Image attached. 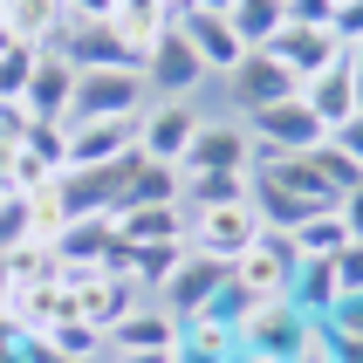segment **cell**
Here are the masks:
<instances>
[{
    "label": "cell",
    "instance_id": "cell-1",
    "mask_svg": "<svg viewBox=\"0 0 363 363\" xmlns=\"http://www.w3.org/2000/svg\"><path fill=\"white\" fill-rule=\"evenodd\" d=\"M240 123H247V138H254V151H281V158L315 151V144L329 138L323 117L302 103V89H295V96H281V103H267V110H247Z\"/></svg>",
    "mask_w": 363,
    "mask_h": 363
},
{
    "label": "cell",
    "instance_id": "cell-2",
    "mask_svg": "<svg viewBox=\"0 0 363 363\" xmlns=\"http://www.w3.org/2000/svg\"><path fill=\"white\" fill-rule=\"evenodd\" d=\"M144 103H151L144 69H76L69 123H76V117H144Z\"/></svg>",
    "mask_w": 363,
    "mask_h": 363
},
{
    "label": "cell",
    "instance_id": "cell-3",
    "mask_svg": "<svg viewBox=\"0 0 363 363\" xmlns=\"http://www.w3.org/2000/svg\"><path fill=\"white\" fill-rule=\"evenodd\" d=\"M226 267H233V281H240L254 302H288V281H295L302 254H295L288 233H261V240L247 247V254H233Z\"/></svg>",
    "mask_w": 363,
    "mask_h": 363
},
{
    "label": "cell",
    "instance_id": "cell-4",
    "mask_svg": "<svg viewBox=\"0 0 363 363\" xmlns=\"http://www.w3.org/2000/svg\"><path fill=\"white\" fill-rule=\"evenodd\" d=\"M144 82H151V103H192L206 89V69H199V55H192V41H185L179 28H164V35L151 41Z\"/></svg>",
    "mask_w": 363,
    "mask_h": 363
},
{
    "label": "cell",
    "instance_id": "cell-5",
    "mask_svg": "<svg viewBox=\"0 0 363 363\" xmlns=\"http://www.w3.org/2000/svg\"><path fill=\"white\" fill-rule=\"evenodd\" d=\"M185 41H192V55H199V69H206V82H226L233 69H240L254 48H247L233 28H226V14H206V7H185L179 21H172Z\"/></svg>",
    "mask_w": 363,
    "mask_h": 363
},
{
    "label": "cell",
    "instance_id": "cell-6",
    "mask_svg": "<svg viewBox=\"0 0 363 363\" xmlns=\"http://www.w3.org/2000/svg\"><path fill=\"white\" fill-rule=\"evenodd\" d=\"M62 288H69V308L89 329H103V336H110V323H117L123 308L138 302V288L117 281V274H103V267H62Z\"/></svg>",
    "mask_w": 363,
    "mask_h": 363
},
{
    "label": "cell",
    "instance_id": "cell-7",
    "mask_svg": "<svg viewBox=\"0 0 363 363\" xmlns=\"http://www.w3.org/2000/svg\"><path fill=\"white\" fill-rule=\"evenodd\" d=\"M233 336H240V350H254V357L295 363V350H302V336H308V315L295 302H254V315H247Z\"/></svg>",
    "mask_w": 363,
    "mask_h": 363
},
{
    "label": "cell",
    "instance_id": "cell-8",
    "mask_svg": "<svg viewBox=\"0 0 363 363\" xmlns=\"http://www.w3.org/2000/svg\"><path fill=\"white\" fill-rule=\"evenodd\" d=\"M185 179L192 172H254V138H247L240 117H220V123H199V138L185 144Z\"/></svg>",
    "mask_w": 363,
    "mask_h": 363
},
{
    "label": "cell",
    "instance_id": "cell-9",
    "mask_svg": "<svg viewBox=\"0 0 363 363\" xmlns=\"http://www.w3.org/2000/svg\"><path fill=\"white\" fill-rule=\"evenodd\" d=\"M199 110L192 103H144V117H138V151L144 158H158V164H185V144L199 138Z\"/></svg>",
    "mask_w": 363,
    "mask_h": 363
},
{
    "label": "cell",
    "instance_id": "cell-10",
    "mask_svg": "<svg viewBox=\"0 0 363 363\" xmlns=\"http://www.w3.org/2000/svg\"><path fill=\"white\" fill-rule=\"evenodd\" d=\"M123 151H138V117H76L69 123V164H62V172L117 164Z\"/></svg>",
    "mask_w": 363,
    "mask_h": 363
},
{
    "label": "cell",
    "instance_id": "cell-11",
    "mask_svg": "<svg viewBox=\"0 0 363 363\" xmlns=\"http://www.w3.org/2000/svg\"><path fill=\"white\" fill-rule=\"evenodd\" d=\"M261 240V220L254 206H213V213H192V254H213V261H233Z\"/></svg>",
    "mask_w": 363,
    "mask_h": 363
},
{
    "label": "cell",
    "instance_id": "cell-12",
    "mask_svg": "<svg viewBox=\"0 0 363 363\" xmlns=\"http://www.w3.org/2000/svg\"><path fill=\"white\" fill-rule=\"evenodd\" d=\"M267 55L281 62V69H288L295 82H308V76H323L329 62H343L350 48H343L336 35H329V28H295V21H281V35L267 41Z\"/></svg>",
    "mask_w": 363,
    "mask_h": 363
},
{
    "label": "cell",
    "instance_id": "cell-13",
    "mask_svg": "<svg viewBox=\"0 0 363 363\" xmlns=\"http://www.w3.org/2000/svg\"><path fill=\"white\" fill-rule=\"evenodd\" d=\"M172 343H179V315H172V308H158L151 295H138V302L110 323L103 357H117V350H172Z\"/></svg>",
    "mask_w": 363,
    "mask_h": 363
},
{
    "label": "cell",
    "instance_id": "cell-14",
    "mask_svg": "<svg viewBox=\"0 0 363 363\" xmlns=\"http://www.w3.org/2000/svg\"><path fill=\"white\" fill-rule=\"evenodd\" d=\"M295 89H302V82L288 76L267 48H254V55L226 76V96H233V110H240V117H247V110H267V103H281V96H295Z\"/></svg>",
    "mask_w": 363,
    "mask_h": 363
},
{
    "label": "cell",
    "instance_id": "cell-15",
    "mask_svg": "<svg viewBox=\"0 0 363 363\" xmlns=\"http://www.w3.org/2000/svg\"><path fill=\"white\" fill-rule=\"evenodd\" d=\"M110 226H117L123 247H151V240H185V247H192V213H185V199H164V206H117Z\"/></svg>",
    "mask_w": 363,
    "mask_h": 363
},
{
    "label": "cell",
    "instance_id": "cell-16",
    "mask_svg": "<svg viewBox=\"0 0 363 363\" xmlns=\"http://www.w3.org/2000/svg\"><path fill=\"white\" fill-rule=\"evenodd\" d=\"M28 117H48V123H69V103H76V62L62 48H41L35 55V76H28Z\"/></svg>",
    "mask_w": 363,
    "mask_h": 363
},
{
    "label": "cell",
    "instance_id": "cell-17",
    "mask_svg": "<svg viewBox=\"0 0 363 363\" xmlns=\"http://www.w3.org/2000/svg\"><path fill=\"white\" fill-rule=\"evenodd\" d=\"M220 281H226V261H213V254H185V261H179V274H172V281H164L151 302H158V308H172V315L185 323V315H199V308L213 302V288H220Z\"/></svg>",
    "mask_w": 363,
    "mask_h": 363
},
{
    "label": "cell",
    "instance_id": "cell-18",
    "mask_svg": "<svg viewBox=\"0 0 363 363\" xmlns=\"http://www.w3.org/2000/svg\"><path fill=\"white\" fill-rule=\"evenodd\" d=\"M302 103L323 117V130H336V123L357 117L363 96H357V76H350V55H343V62H329L323 76H308V82H302Z\"/></svg>",
    "mask_w": 363,
    "mask_h": 363
},
{
    "label": "cell",
    "instance_id": "cell-19",
    "mask_svg": "<svg viewBox=\"0 0 363 363\" xmlns=\"http://www.w3.org/2000/svg\"><path fill=\"white\" fill-rule=\"evenodd\" d=\"M48 247H55L62 267H103V254L117 247V226H110V213H76Z\"/></svg>",
    "mask_w": 363,
    "mask_h": 363
},
{
    "label": "cell",
    "instance_id": "cell-20",
    "mask_svg": "<svg viewBox=\"0 0 363 363\" xmlns=\"http://www.w3.org/2000/svg\"><path fill=\"white\" fill-rule=\"evenodd\" d=\"M164 199H185V172L130 151L123 158V206H164Z\"/></svg>",
    "mask_w": 363,
    "mask_h": 363
},
{
    "label": "cell",
    "instance_id": "cell-21",
    "mask_svg": "<svg viewBox=\"0 0 363 363\" xmlns=\"http://www.w3.org/2000/svg\"><path fill=\"white\" fill-rule=\"evenodd\" d=\"M55 48L76 62V69H144V62L123 48V35H117V28H69Z\"/></svg>",
    "mask_w": 363,
    "mask_h": 363
},
{
    "label": "cell",
    "instance_id": "cell-22",
    "mask_svg": "<svg viewBox=\"0 0 363 363\" xmlns=\"http://www.w3.org/2000/svg\"><path fill=\"white\" fill-rule=\"evenodd\" d=\"M7 28H14V41H28V48H55L62 35H69V14H62V0H7Z\"/></svg>",
    "mask_w": 363,
    "mask_h": 363
},
{
    "label": "cell",
    "instance_id": "cell-23",
    "mask_svg": "<svg viewBox=\"0 0 363 363\" xmlns=\"http://www.w3.org/2000/svg\"><path fill=\"white\" fill-rule=\"evenodd\" d=\"M233 350H240V336H233L226 323H213V315H185L172 357H179V363H226Z\"/></svg>",
    "mask_w": 363,
    "mask_h": 363
},
{
    "label": "cell",
    "instance_id": "cell-24",
    "mask_svg": "<svg viewBox=\"0 0 363 363\" xmlns=\"http://www.w3.org/2000/svg\"><path fill=\"white\" fill-rule=\"evenodd\" d=\"M288 302L302 308L308 323H323L329 308L343 302V288H336V267H329V261H302V267H295V281H288Z\"/></svg>",
    "mask_w": 363,
    "mask_h": 363
},
{
    "label": "cell",
    "instance_id": "cell-25",
    "mask_svg": "<svg viewBox=\"0 0 363 363\" xmlns=\"http://www.w3.org/2000/svg\"><path fill=\"white\" fill-rule=\"evenodd\" d=\"M254 172H192L185 179V213H213V206H247Z\"/></svg>",
    "mask_w": 363,
    "mask_h": 363
},
{
    "label": "cell",
    "instance_id": "cell-26",
    "mask_svg": "<svg viewBox=\"0 0 363 363\" xmlns=\"http://www.w3.org/2000/svg\"><path fill=\"white\" fill-rule=\"evenodd\" d=\"M247 206H254V220H261V233H295V226H302L308 213H315V206H302L295 192H281L274 179H254Z\"/></svg>",
    "mask_w": 363,
    "mask_h": 363
},
{
    "label": "cell",
    "instance_id": "cell-27",
    "mask_svg": "<svg viewBox=\"0 0 363 363\" xmlns=\"http://www.w3.org/2000/svg\"><path fill=\"white\" fill-rule=\"evenodd\" d=\"M281 21H288L281 0H233V7H226V28H233L247 48H267V41L281 35Z\"/></svg>",
    "mask_w": 363,
    "mask_h": 363
},
{
    "label": "cell",
    "instance_id": "cell-28",
    "mask_svg": "<svg viewBox=\"0 0 363 363\" xmlns=\"http://www.w3.org/2000/svg\"><path fill=\"white\" fill-rule=\"evenodd\" d=\"M288 240H295V254H302V261H336V254L350 247V226L336 220V213H308Z\"/></svg>",
    "mask_w": 363,
    "mask_h": 363
},
{
    "label": "cell",
    "instance_id": "cell-29",
    "mask_svg": "<svg viewBox=\"0 0 363 363\" xmlns=\"http://www.w3.org/2000/svg\"><path fill=\"white\" fill-rule=\"evenodd\" d=\"M41 343H55L62 357H76V363H103V329H89L76 308H69V315H55V323L41 329Z\"/></svg>",
    "mask_w": 363,
    "mask_h": 363
},
{
    "label": "cell",
    "instance_id": "cell-30",
    "mask_svg": "<svg viewBox=\"0 0 363 363\" xmlns=\"http://www.w3.org/2000/svg\"><path fill=\"white\" fill-rule=\"evenodd\" d=\"M35 55H41V48H28V41H14V48L0 55V103H21V96H28V76H35Z\"/></svg>",
    "mask_w": 363,
    "mask_h": 363
},
{
    "label": "cell",
    "instance_id": "cell-31",
    "mask_svg": "<svg viewBox=\"0 0 363 363\" xmlns=\"http://www.w3.org/2000/svg\"><path fill=\"white\" fill-rule=\"evenodd\" d=\"M315 164H323V179L336 185V192H350V185H363V172H357V164H350V158H343V151H336L329 138L315 144Z\"/></svg>",
    "mask_w": 363,
    "mask_h": 363
},
{
    "label": "cell",
    "instance_id": "cell-32",
    "mask_svg": "<svg viewBox=\"0 0 363 363\" xmlns=\"http://www.w3.org/2000/svg\"><path fill=\"white\" fill-rule=\"evenodd\" d=\"M123 0H62V14H69V28H110L117 21Z\"/></svg>",
    "mask_w": 363,
    "mask_h": 363
},
{
    "label": "cell",
    "instance_id": "cell-33",
    "mask_svg": "<svg viewBox=\"0 0 363 363\" xmlns=\"http://www.w3.org/2000/svg\"><path fill=\"white\" fill-rule=\"evenodd\" d=\"M329 35L343 41V48H363V0H343V7L329 14Z\"/></svg>",
    "mask_w": 363,
    "mask_h": 363
},
{
    "label": "cell",
    "instance_id": "cell-34",
    "mask_svg": "<svg viewBox=\"0 0 363 363\" xmlns=\"http://www.w3.org/2000/svg\"><path fill=\"white\" fill-rule=\"evenodd\" d=\"M329 267H336V288H343V295H363V240H350Z\"/></svg>",
    "mask_w": 363,
    "mask_h": 363
},
{
    "label": "cell",
    "instance_id": "cell-35",
    "mask_svg": "<svg viewBox=\"0 0 363 363\" xmlns=\"http://www.w3.org/2000/svg\"><path fill=\"white\" fill-rule=\"evenodd\" d=\"M323 323H329V329H336V336H363V295H343V302L329 308Z\"/></svg>",
    "mask_w": 363,
    "mask_h": 363
},
{
    "label": "cell",
    "instance_id": "cell-36",
    "mask_svg": "<svg viewBox=\"0 0 363 363\" xmlns=\"http://www.w3.org/2000/svg\"><path fill=\"white\" fill-rule=\"evenodd\" d=\"M329 144H336V151H343V158L363 172V110H357L350 123H336V130H329Z\"/></svg>",
    "mask_w": 363,
    "mask_h": 363
},
{
    "label": "cell",
    "instance_id": "cell-37",
    "mask_svg": "<svg viewBox=\"0 0 363 363\" xmlns=\"http://www.w3.org/2000/svg\"><path fill=\"white\" fill-rule=\"evenodd\" d=\"M329 14H336V0H288V21L295 28H329Z\"/></svg>",
    "mask_w": 363,
    "mask_h": 363
},
{
    "label": "cell",
    "instance_id": "cell-38",
    "mask_svg": "<svg viewBox=\"0 0 363 363\" xmlns=\"http://www.w3.org/2000/svg\"><path fill=\"white\" fill-rule=\"evenodd\" d=\"M336 220L350 226V240H363V185H350L343 199H336Z\"/></svg>",
    "mask_w": 363,
    "mask_h": 363
},
{
    "label": "cell",
    "instance_id": "cell-39",
    "mask_svg": "<svg viewBox=\"0 0 363 363\" xmlns=\"http://www.w3.org/2000/svg\"><path fill=\"white\" fill-rule=\"evenodd\" d=\"M21 363H76V357H62V350L41 343V336H21Z\"/></svg>",
    "mask_w": 363,
    "mask_h": 363
},
{
    "label": "cell",
    "instance_id": "cell-40",
    "mask_svg": "<svg viewBox=\"0 0 363 363\" xmlns=\"http://www.w3.org/2000/svg\"><path fill=\"white\" fill-rule=\"evenodd\" d=\"M329 357L336 363H363V336H336V329H329Z\"/></svg>",
    "mask_w": 363,
    "mask_h": 363
},
{
    "label": "cell",
    "instance_id": "cell-41",
    "mask_svg": "<svg viewBox=\"0 0 363 363\" xmlns=\"http://www.w3.org/2000/svg\"><path fill=\"white\" fill-rule=\"evenodd\" d=\"M103 363H179L172 350H117V357H103Z\"/></svg>",
    "mask_w": 363,
    "mask_h": 363
},
{
    "label": "cell",
    "instance_id": "cell-42",
    "mask_svg": "<svg viewBox=\"0 0 363 363\" xmlns=\"http://www.w3.org/2000/svg\"><path fill=\"white\" fill-rule=\"evenodd\" d=\"M7 295H14V274H7V261H0V315H7Z\"/></svg>",
    "mask_w": 363,
    "mask_h": 363
},
{
    "label": "cell",
    "instance_id": "cell-43",
    "mask_svg": "<svg viewBox=\"0 0 363 363\" xmlns=\"http://www.w3.org/2000/svg\"><path fill=\"white\" fill-rule=\"evenodd\" d=\"M350 76H357V96H363V48H350Z\"/></svg>",
    "mask_w": 363,
    "mask_h": 363
},
{
    "label": "cell",
    "instance_id": "cell-44",
    "mask_svg": "<svg viewBox=\"0 0 363 363\" xmlns=\"http://www.w3.org/2000/svg\"><path fill=\"white\" fill-rule=\"evenodd\" d=\"M192 7H206V14H226V7H233V0H192Z\"/></svg>",
    "mask_w": 363,
    "mask_h": 363
},
{
    "label": "cell",
    "instance_id": "cell-45",
    "mask_svg": "<svg viewBox=\"0 0 363 363\" xmlns=\"http://www.w3.org/2000/svg\"><path fill=\"white\" fill-rule=\"evenodd\" d=\"M7 48H14V28H7V21H0V55H7Z\"/></svg>",
    "mask_w": 363,
    "mask_h": 363
},
{
    "label": "cell",
    "instance_id": "cell-46",
    "mask_svg": "<svg viewBox=\"0 0 363 363\" xmlns=\"http://www.w3.org/2000/svg\"><path fill=\"white\" fill-rule=\"evenodd\" d=\"M0 199H7V179H0Z\"/></svg>",
    "mask_w": 363,
    "mask_h": 363
},
{
    "label": "cell",
    "instance_id": "cell-47",
    "mask_svg": "<svg viewBox=\"0 0 363 363\" xmlns=\"http://www.w3.org/2000/svg\"><path fill=\"white\" fill-rule=\"evenodd\" d=\"M0 14H7V0H0Z\"/></svg>",
    "mask_w": 363,
    "mask_h": 363
},
{
    "label": "cell",
    "instance_id": "cell-48",
    "mask_svg": "<svg viewBox=\"0 0 363 363\" xmlns=\"http://www.w3.org/2000/svg\"><path fill=\"white\" fill-rule=\"evenodd\" d=\"M0 144H7V130H0Z\"/></svg>",
    "mask_w": 363,
    "mask_h": 363
},
{
    "label": "cell",
    "instance_id": "cell-49",
    "mask_svg": "<svg viewBox=\"0 0 363 363\" xmlns=\"http://www.w3.org/2000/svg\"><path fill=\"white\" fill-rule=\"evenodd\" d=\"M336 7H343V0H336Z\"/></svg>",
    "mask_w": 363,
    "mask_h": 363
},
{
    "label": "cell",
    "instance_id": "cell-50",
    "mask_svg": "<svg viewBox=\"0 0 363 363\" xmlns=\"http://www.w3.org/2000/svg\"><path fill=\"white\" fill-rule=\"evenodd\" d=\"M281 7H288V0H281Z\"/></svg>",
    "mask_w": 363,
    "mask_h": 363
}]
</instances>
